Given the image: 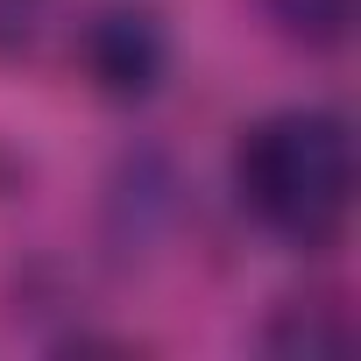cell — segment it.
<instances>
[{
  "mask_svg": "<svg viewBox=\"0 0 361 361\" xmlns=\"http://www.w3.org/2000/svg\"><path fill=\"white\" fill-rule=\"evenodd\" d=\"M234 199L262 234L333 248L354 213V128L333 106H276L248 121L234 142Z\"/></svg>",
  "mask_w": 361,
  "mask_h": 361,
  "instance_id": "1",
  "label": "cell"
},
{
  "mask_svg": "<svg viewBox=\"0 0 361 361\" xmlns=\"http://www.w3.org/2000/svg\"><path fill=\"white\" fill-rule=\"evenodd\" d=\"M78 57H85V71H92L99 92L142 99V92H156V78L170 64V43H163V29H156L149 8H99L78 29Z\"/></svg>",
  "mask_w": 361,
  "mask_h": 361,
  "instance_id": "2",
  "label": "cell"
},
{
  "mask_svg": "<svg viewBox=\"0 0 361 361\" xmlns=\"http://www.w3.org/2000/svg\"><path fill=\"white\" fill-rule=\"evenodd\" d=\"M262 15L298 50H340L354 29V0H262Z\"/></svg>",
  "mask_w": 361,
  "mask_h": 361,
  "instance_id": "3",
  "label": "cell"
}]
</instances>
